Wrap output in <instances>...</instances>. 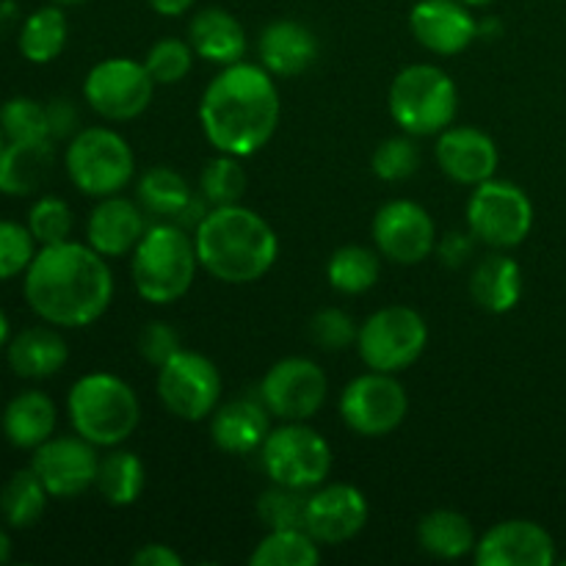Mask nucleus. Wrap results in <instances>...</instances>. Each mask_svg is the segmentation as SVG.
<instances>
[{"mask_svg": "<svg viewBox=\"0 0 566 566\" xmlns=\"http://www.w3.org/2000/svg\"><path fill=\"white\" fill-rule=\"evenodd\" d=\"M22 296L44 324L83 329L108 313L114 302V271L108 258L70 238L53 247H39L22 274Z\"/></svg>", "mask_w": 566, "mask_h": 566, "instance_id": "f257e3e1", "label": "nucleus"}, {"mask_svg": "<svg viewBox=\"0 0 566 566\" xmlns=\"http://www.w3.org/2000/svg\"><path fill=\"white\" fill-rule=\"evenodd\" d=\"M282 99L274 75L263 64L221 66L199 99V125L216 153L252 158L274 138Z\"/></svg>", "mask_w": 566, "mask_h": 566, "instance_id": "f03ea898", "label": "nucleus"}, {"mask_svg": "<svg viewBox=\"0 0 566 566\" xmlns=\"http://www.w3.org/2000/svg\"><path fill=\"white\" fill-rule=\"evenodd\" d=\"M199 269L224 285H252L274 269L280 258V238L274 227L252 208L221 205L193 230Z\"/></svg>", "mask_w": 566, "mask_h": 566, "instance_id": "7ed1b4c3", "label": "nucleus"}, {"mask_svg": "<svg viewBox=\"0 0 566 566\" xmlns=\"http://www.w3.org/2000/svg\"><path fill=\"white\" fill-rule=\"evenodd\" d=\"M199 258L193 232L175 221H155L130 254V276L138 296L149 304H175L191 291Z\"/></svg>", "mask_w": 566, "mask_h": 566, "instance_id": "20e7f679", "label": "nucleus"}, {"mask_svg": "<svg viewBox=\"0 0 566 566\" xmlns=\"http://www.w3.org/2000/svg\"><path fill=\"white\" fill-rule=\"evenodd\" d=\"M66 418L75 434L97 448H119L142 420L136 390L116 374L94 370L81 376L66 396Z\"/></svg>", "mask_w": 566, "mask_h": 566, "instance_id": "39448f33", "label": "nucleus"}, {"mask_svg": "<svg viewBox=\"0 0 566 566\" xmlns=\"http://www.w3.org/2000/svg\"><path fill=\"white\" fill-rule=\"evenodd\" d=\"M387 108L392 122L415 138L440 136L457 122L459 88L437 64L403 66L390 83Z\"/></svg>", "mask_w": 566, "mask_h": 566, "instance_id": "423d86ee", "label": "nucleus"}, {"mask_svg": "<svg viewBox=\"0 0 566 566\" xmlns=\"http://www.w3.org/2000/svg\"><path fill=\"white\" fill-rule=\"evenodd\" d=\"M64 169L83 197L122 193L136 177V155L127 138L111 127H81L64 149Z\"/></svg>", "mask_w": 566, "mask_h": 566, "instance_id": "0eeeda50", "label": "nucleus"}, {"mask_svg": "<svg viewBox=\"0 0 566 566\" xmlns=\"http://www.w3.org/2000/svg\"><path fill=\"white\" fill-rule=\"evenodd\" d=\"M429 346V326L415 307L390 304L376 310L359 324L357 352L370 370L401 374L423 357Z\"/></svg>", "mask_w": 566, "mask_h": 566, "instance_id": "6e6552de", "label": "nucleus"}, {"mask_svg": "<svg viewBox=\"0 0 566 566\" xmlns=\"http://www.w3.org/2000/svg\"><path fill=\"white\" fill-rule=\"evenodd\" d=\"M260 468L271 484L313 492L332 473V448L307 423H282L260 446Z\"/></svg>", "mask_w": 566, "mask_h": 566, "instance_id": "1a4fd4ad", "label": "nucleus"}, {"mask_svg": "<svg viewBox=\"0 0 566 566\" xmlns=\"http://www.w3.org/2000/svg\"><path fill=\"white\" fill-rule=\"evenodd\" d=\"M468 230L490 249H514L534 230V202L509 180L481 182L468 199Z\"/></svg>", "mask_w": 566, "mask_h": 566, "instance_id": "9d476101", "label": "nucleus"}, {"mask_svg": "<svg viewBox=\"0 0 566 566\" xmlns=\"http://www.w3.org/2000/svg\"><path fill=\"white\" fill-rule=\"evenodd\" d=\"M155 86L153 75L144 61L116 59L97 61L83 81V99L88 108L105 122H130L153 105Z\"/></svg>", "mask_w": 566, "mask_h": 566, "instance_id": "9b49d317", "label": "nucleus"}, {"mask_svg": "<svg viewBox=\"0 0 566 566\" xmlns=\"http://www.w3.org/2000/svg\"><path fill=\"white\" fill-rule=\"evenodd\" d=\"M158 398L186 423L210 420L221 401V374L210 357L180 348L158 368Z\"/></svg>", "mask_w": 566, "mask_h": 566, "instance_id": "f8f14e48", "label": "nucleus"}, {"mask_svg": "<svg viewBox=\"0 0 566 566\" xmlns=\"http://www.w3.org/2000/svg\"><path fill=\"white\" fill-rule=\"evenodd\" d=\"M337 409L354 434L376 440L392 434L407 420L409 396L396 374L368 370L343 387Z\"/></svg>", "mask_w": 566, "mask_h": 566, "instance_id": "ddd939ff", "label": "nucleus"}, {"mask_svg": "<svg viewBox=\"0 0 566 566\" xmlns=\"http://www.w3.org/2000/svg\"><path fill=\"white\" fill-rule=\"evenodd\" d=\"M329 379L315 359L285 357L265 370L260 381V401L285 423H307L324 409Z\"/></svg>", "mask_w": 566, "mask_h": 566, "instance_id": "4468645a", "label": "nucleus"}, {"mask_svg": "<svg viewBox=\"0 0 566 566\" xmlns=\"http://www.w3.org/2000/svg\"><path fill=\"white\" fill-rule=\"evenodd\" d=\"M376 252L396 265H418L437 249V224L423 205L412 199H390L370 224Z\"/></svg>", "mask_w": 566, "mask_h": 566, "instance_id": "2eb2a0df", "label": "nucleus"}, {"mask_svg": "<svg viewBox=\"0 0 566 566\" xmlns=\"http://www.w3.org/2000/svg\"><path fill=\"white\" fill-rule=\"evenodd\" d=\"M97 446L83 440L81 434H53L31 457V470L39 475L50 497H59V501L92 490L97 479Z\"/></svg>", "mask_w": 566, "mask_h": 566, "instance_id": "dca6fc26", "label": "nucleus"}, {"mask_svg": "<svg viewBox=\"0 0 566 566\" xmlns=\"http://www.w3.org/2000/svg\"><path fill=\"white\" fill-rule=\"evenodd\" d=\"M370 506L363 490L352 484H321L307 495L304 528L318 545H343L368 525Z\"/></svg>", "mask_w": 566, "mask_h": 566, "instance_id": "f3484780", "label": "nucleus"}, {"mask_svg": "<svg viewBox=\"0 0 566 566\" xmlns=\"http://www.w3.org/2000/svg\"><path fill=\"white\" fill-rule=\"evenodd\" d=\"M473 558L479 566H551L556 564V542L539 523L506 520L484 531Z\"/></svg>", "mask_w": 566, "mask_h": 566, "instance_id": "a211bd4d", "label": "nucleus"}, {"mask_svg": "<svg viewBox=\"0 0 566 566\" xmlns=\"http://www.w3.org/2000/svg\"><path fill=\"white\" fill-rule=\"evenodd\" d=\"M415 42L434 55H459L479 36V20L462 0H418L409 11Z\"/></svg>", "mask_w": 566, "mask_h": 566, "instance_id": "6ab92c4d", "label": "nucleus"}, {"mask_svg": "<svg viewBox=\"0 0 566 566\" xmlns=\"http://www.w3.org/2000/svg\"><path fill=\"white\" fill-rule=\"evenodd\" d=\"M437 164L459 186H481L492 180L501 164V153L490 133L470 125H451L437 136Z\"/></svg>", "mask_w": 566, "mask_h": 566, "instance_id": "aec40b11", "label": "nucleus"}, {"mask_svg": "<svg viewBox=\"0 0 566 566\" xmlns=\"http://www.w3.org/2000/svg\"><path fill=\"white\" fill-rule=\"evenodd\" d=\"M147 213L138 202L114 193L103 197L86 221V243L103 258H127L147 232Z\"/></svg>", "mask_w": 566, "mask_h": 566, "instance_id": "412c9836", "label": "nucleus"}, {"mask_svg": "<svg viewBox=\"0 0 566 566\" xmlns=\"http://www.w3.org/2000/svg\"><path fill=\"white\" fill-rule=\"evenodd\" d=\"M271 412L260 398H235L216 407L210 415V440L219 451L247 457L260 451L269 437Z\"/></svg>", "mask_w": 566, "mask_h": 566, "instance_id": "4be33fe9", "label": "nucleus"}, {"mask_svg": "<svg viewBox=\"0 0 566 566\" xmlns=\"http://www.w3.org/2000/svg\"><path fill=\"white\" fill-rule=\"evenodd\" d=\"M258 55L274 77H296L318 61V39L304 22L274 20L260 31Z\"/></svg>", "mask_w": 566, "mask_h": 566, "instance_id": "5701e85b", "label": "nucleus"}, {"mask_svg": "<svg viewBox=\"0 0 566 566\" xmlns=\"http://www.w3.org/2000/svg\"><path fill=\"white\" fill-rule=\"evenodd\" d=\"M6 359L14 376L28 381H42L59 374L70 359V348L59 326H28L17 332L6 346Z\"/></svg>", "mask_w": 566, "mask_h": 566, "instance_id": "b1692460", "label": "nucleus"}, {"mask_svg": "<svg viewBox=\"0 0 566 566\" xmlns=\"http://www.w3.org/2000/svg\"><path fill=\"white\" fill-rule=\"evenodd\" d=\"M188 44L208 64L230 66L243 61L247 31H243L241 20L235 14L219 9V6H210V9L197 11L188 22Z\"/></svg>", "mask_w": 566, "mask_h": 566, "instance_id": "393cba45", "label": "nucleus"}, {"mask_svg": "<svg viewBox=\"0 0 566 566\" xmlns=\"http://www.w3.org/2000/svg\"><path fill=\"white\" fill-rule=\"evenodd\" d=\"M470 296L484 313H512L523 298V269L503 249H495L475 263L470 274Z\"/></svg>", "mask_w": 566, "mask_h": 566, "instance_id": "a878e982", "label": "nucleus"}, {"mask_svg": "<svg viewBox=\"0 0 566 566\" xmlns=\"http://www.w3.org/2000/svg\"><path fill=\"white\" fill-rule=\"evenodd\" d=\"M3 437L20 451H36L42 442H48L55 434L59 426V409L53 398L42 390H22L6 403L3 418Z\"/></svg>", "mask_w": 566, "mask_h": 566, "instance_id": "bb28decb", "label": "nucleus"}, {"mask_svg": "<svg viewBox=\"0 0 566 566\" xmlns=\"http://www.w3.org/2000/svg\"><path fill=\"white\" fill-rule=\"evenodd\" d=\"M53 164V142H6L0 149V193L31 197L44 186Z\"/></svg>", "mask_w": 566, "mask_h": 566, "instance_id": "cd10ccee", "label": "nucleus"}, {"mask_svg": "<svg viewBox=\"0 0 566 566\" xmlns=\"http://www.w3.org/2000/svg\"><path fill=\"white\" fill-rule=\"evenodd\" d=\"M473 525L464 514L453 509H434L418 523V545L420 551L429 553L431 558L440 562H459L475 551Z\"/></svg>", "mask_w": 566, "mask_h": 566, "instance_id": "c85d7f7f", "label": "nucleus"}, {"mask_svg": "<svg viewBox=\"0 0 566 566\" xmlns=\"http://www.w3.org/2000/svg\"><path fill=\"white\" fill-rule=\"evenodd\" d=\"M66 36H70V22H66L64 6H42L33 14L25 17L17 36V48L20 55L31 64H53L66 48Z\"/></svg>", "mask_w": 566, "mask_h": 566, "instance_id": "c756f323", "label": "nucleus"}, {"mask_svg": "<svg viewBox=\"0 0 566 566\" xmlns=\"http://www.w3.org/2000/svg\"><path fill=\"white\" fill-rule=\"evenodd\" d=\"M144 484H147V470H144V462L133 451L108 448V453L99 457L94 490L99 492V497L108 506H133L142 497Z\"/></svg>", "mask_w": 566, "mask_h": 566, "instance_id": "7c9ffc66", "label": "nucleus"}, {"mask_svg": "<svg viewBox=\"0 0 566 566\" xmlns=\"http://www.w3.org/2000/svg\"><path fill=\"white\" fill-rule=\"evenodd\" d=\"M138 205L144 213L158 221H177V216L191 205L193 191L186 177L171 166H153L138 177Z\"/></svg>", "mask_w": 566, "mask_h": 566, "instance_id": "2f4dec72", "label": "nucleus"}, {"mask_svg": "<svg viewBox=\"0 0 566 566\" xmlns=\"http://www.w3.org/2000/svg\"><path fill=\"white\" fill-rule=\"evenodd\" d=\"M48 501L50 492L44 490L39 475L31 468L17 470L0 490V517L9 528H33L42 520Z\"/></svg>", "mask_w": 566, "mask_h": 566, "instance_id": "473e14b6", "label": "nucleus"}, {"mask_svg": "<svg viewBox=\"0 0 566 566\" xmlns=\"http://www.w3.org/2000/svg\"><path fill=\"white\" fill-rule=\"evenodd\" d=\"M381 254L376 249L348 243L340 247L326 263V280L343 296H363L379 282Z\"/></svg>", "mask_w": 566, "mask_h": 566, "instance_id": "72a5a7b5", "label": "nucleus"}, {"mask_svg": "<svg viewBox=\"0 0 566 566\" xmlns=\"http://www.w3.org/2000/svg\"><path fill=\"white\" fill-rule=\"evenodd\" d=\"M252 566H318L321 545L307 534V528H280L269 531L254 545Z\"/></svg>", "mask_w": 566, "mask_h": 566, "instance_id": "f704fd0d", "label": "nucleus"}, {"mask_svg": "<svg viewBox=\"0 0 566 566\" xmlns=\"http://www.w3.org/2000/svg\"><path fill=\"white\" fill-rule=\"evenodd\" d=\"M247 169H243V158L235 155L219 153L205 164L202 175H199V193L208 199L210 208H221V205H238L247 193Z\"/></svg>", "mask_w": 566, "mask_h": 566, "instance_id": "c9c22d12", "label": "nucleus"}, {"mask_svg": "<svg viewBox=\"0 0 566 566\" xmlns=\"http://www.w3.org/2000/svg\"><path fill=\"white\" fill-rule=\"evenodd\" d=\"M0 130L6 142H53L48 105L22 94L0 105Z\"/></svg>", "mask_w": 566, "mask_h": 566, "instance_id": "e433bc0d", "label": "nucleus"}, {"mask_svg": "<svg viewBox=\"0 0 566 566\" xmlns=\"http://www.w3.org/2000/svg\"><path fill=\"white\" fill-rule=\"evenodd\" d=\"M370 169L385 182H403L418 175L420 169V149L415 136H390L374 149L370 155Z\"/></svg>", "mask_w": 566, "mask_h": 566, "instance_id": "4c0bfd02", "label": "nucleus"}, {"mask_svg": "<svg viewBox=\"0 0 566 566\" xmlns=\"http://www.w3.org/2000/svg\"><path fill=\"white\" fill-rule=\"evenodd\" d=\"M258 517L265 531L304 528L307 520V492L274 484L258 497Z\"/></svg>", "mask_w": 566, "mask_h": 566, "instance_id": "58836bf2", "label": "nucleus"}, {"mask_svg": "<svg viewBox=\"0 0 566 566\" xmlns=\"http://www.w3.org/2000/svg\"><path fill=\"white\" fill-rule=\"evenodd\" d=\"M25 224L31 230V235L36 238L39 247H53V243L70 241L75 219H72V210L64 199L53 197V193H44V197H39L31 205Z\"/></svg>", "mask_w": 566, "mask_h": 566, "instance_id": "ea45409f", "label": "nucleus"}, {"mask_svg": "<svg viewBox=\"0 0 566 566\" xmlns=\"http://www.w3.org/2000/svg\"><path fill=\"white\" fill-rule=\"evenodd\" d=\"M193 48L182 39L166 36L158 39L153 48L144 55V66L153 75V81L158 86H171V83H180L191 75L193 70Z\"/></svg>", "mask_w": 566, "mask_h": 566, "instance_id": "a19ab883", "label": "nucleus"}, {"mask_svg": "<svg viewBox=\"0 0 566 566\" xmlns=\"http://www.w3.org/2000/svg\"><path fill=\"white\" fill-rule=\"evenodd\" d=\"M36 252L39 243L28 230V224L0 219V282L17 280V276L25 274Z\"/></svg>", "mask_w": 566, "mask_h": 566, "instance_id": "79ce46f5", "label": "nucleus"}, {"mask_svg": "<svg viewBox=\"0 0 566 566\" xmlns=\"http://www.w3.org/2000/svg\"><path fill=\"white\" fill-rule=\"evenodd\" d=\"M310 340L321 348V352H346V348L357 346L359 326L354 324L352 315L340 307H324L310 318L307 324Z\"/></svg>", "mask_w": 566, "mask_h": 566, "instance_id": "37998d69", "label": "nucleus"}, {"mask_svg": "<svg viewBox=\"0 0 566 566\" xmlns=\"http://www.w3.org/2000/svg\"><path fill=\"white\" fill-rule=\"evenodd\" d=\"M180 352V335L175 326L166 321H149L142 332H138V354L147 359L149 365L160 368L169 357Z\"/></svg>", "mask_w": 566, "mask_h": 566, "instance_id": "c03bdc74", "label": "nucleus"}, {"mask_svg": "<svg viewBox=\"0 0 566 566\" xmlns=\"http://www.w3.org/2000/svg\"><path fill=\"white\" fill-rule=\"evenodd\" d=\"M475 235L473 232H446V235L437 241V249L434 252L440 254L442 263L448 265V269H459V265L468 263L470 258H473L475 252Z\"/></svg>", "mask_w": 566, "mask_h": 566, "instance_id": "a18cd8bd", "label": "nucleus"}, {"mask_svg": "<svg viewBox=\"0 0 566 566\" xmlns=\"http://www.w3.org/2000/svg\"><path fill=\"white\" fill-rule=\"evenodd\" d=\"M44 105H48V122H50V136H53V142H59V138H72L77 130H81V127H77L81 116H77V108L72 99L53 97Z\"/></svg>", "mask_w": 566, "mask_h": 566, "instance_id": "49530a36", "label": "nucleus"}, {"mask_svg": "<svg viewBox=\"0 0 566 566\" xmlns=\"http://www.w3.org/2000/svg\"><path fill=\"white\" fill-rule=\"evenodd\" d=\"M136 566H182V556L169 545H160V542H153V545H144L133 553L130 558Z\"/></svg>", "mask_w": 566, "mask_h": 566, "instance_id": "de8ad7c7", "label": "nucleus"}, {"mask_svg": "<svg viewBox=\"0 0 566 566\" xmlns=\"http://www.w3.org/2000/svg\"><path fill=\"white\" fill-rule=\"evenodd\" d=\"M149 9L160 17H180L197 6V0H147Z\"/></svg>", "mask_w": 566, "mask_h": 566, "instance_id": "09e8293b", "label": "nucleus"}, {"mask_svg": "<svg viewBox=\"0 0 566 566\" xmlns=\"http://www.w3.org/2000/svg\"><path fill=\"white\" fill-rule=\"evenodd\" d=\"M9 340H11V321H9V315L0 310V348L9 346Z\"/></svg>", "mask_w": 566, "mask_h": 566, "instance_id": "8fccbe9b", "label": "nucleus"}, {"mask_svg": "<svg viewBox=\"0 0 566 566\" xmlns=\"http://www.w3.org/2000/svg\"><path fill=\"white\" fill-rule=\"evenodd\" d=\"M11 558V539L3 528H0V564H6Z\"/></svg>", "mask_w": 566, "mask_h": 566, "instance_id": "3c124183", "label": "nucleus"}, {"mask_svg": "<svg viewBox=\"0 0 566 566\" xmlns=\"http://www.w3.org/2000/svg\"><path fill=\"white\" fill-rule=\"evenodd\" d=\"M464 6H470V9H475V6H490V3H495V0H462Z\"/></svg>", "mask_w": 566, "mask_h": 566, "instance_id": "603ef678", "label": "nucleus"}, {"mask_svg": "<svg viewBox=\"0 0 566 566\" xmlns=\"http://www.w3.org/2000/svg\"><path fill=\"white\" fill-rule=\"evenodd\" d=\"M59 6H77V3H86V0H53Z\"/></svg>", "mask_w": 566, "mask_h": 566, "instance_id": "864d4df0", "label": "nucleus"}, {"mask_svg": "<svg viewBox=\"0 0 566 566\" xmlns=\"http://www.w3.org/2000/svg\"><path fill=\"white\" fill-rule=\"evenodd\" d=\"M6 147V136H3V130H0V149Z\"/></svg>", "mask_w": 566, "mask_h": 566, "instance_id": "5fc2aeb1", "label": "nucleus"}, {"mask_svg": "<svg viewBox=\"0 0 566 566\" xmlns=\"http://www.w3.org/2000/svg\"><path fill=\"white\" fill-rule=\"evenodd\" d=\"M564 564H566V562H564Z\"/></svg>", "mask_w": 566, "mask_h": 566, "instance_id": "6e6d98bb", "label": "nucleus"}]
</instances>
